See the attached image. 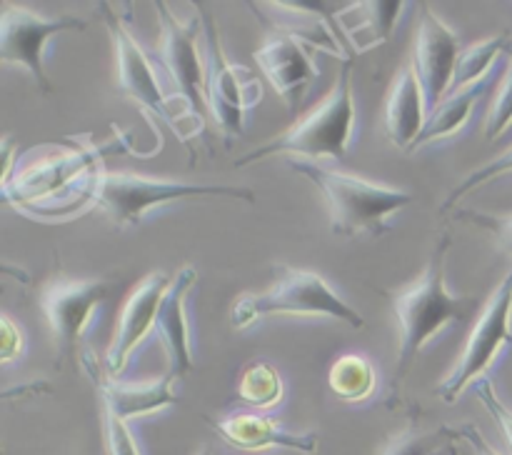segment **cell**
Returning <instances> with one entry per match:
<instances>
[{
  "label": "cell",
  "instance_id": "2",
  "mask_svg": "<svg viewBox=\"0 0 512 455\" xmlns=\"http://www.w3.org/2000/svg\"><path fill=\"white\" fill-rule=\"evenodd\" d=\"M353 73L355 60L343 65L335 88L328 98L298 120L290 130L278 138L268 140L260 148L250 150L243 158L235 160L238 168H245L258 160L273 158V155H290L295 160H343L348 155L350 140L355 133V95H353Z\"/></svg>",
  "mask_w": 512,
  "mask_h": 455
},
{
  "label": "cell",
  "instance_id": "12",
  "mask_svg": "<svg viewBox=\"0 0 512 455\" xmlns=\"http://www.w3.org/2000/svg\"><path fill=\"white\" fill-rule=\"evenodd\" d=\"M460 55L463 53H460V38L455 30H450L445 20H440L428 5H423L413 65L423 85L428 113H433L450 95Z\"/></svg>",
  "mask_w": 512,
  "mask_h": 455
},
{
  "label": "cell",
  "instance_id": "31",
  "mask_svg": "<svg viewBox=\"0 0 512 455\" xmlns=\"http://www.w3.org/2000/svg\"><path fill=\"white\" fill-rule=\"evenodd\" d=\"M0 323H3V350H0V360L10 363V360L23 353V333H20V328L13 323L10 315H3Z\"/></svg>",
  "mask_w": 512,
  "mask_h": 455
},
{
  "label": "cell",
  "instance_id": "22",
  "mask_svg": "<svg viewBox=\"0 0 512 455\" xmlns=\"http://www.w3.org/2000/svg\"><path fill=\"white\" fill-rule=\"evenodd\" d=\"M512 45L508 33L493 35V38L483 40V43H475L473 48L465 50L458 60V68H455L453 88L450 93H460V90H468L473 85L483 83L488 75H493L495 60L503 53H508Z\"/></svg>",
  "mask_w": 512,
  "mask_h": 455
},
{
  "label": "cell",
  "instance_id": "4",
  "mask_svg": "<svg viewBox=\"0 0 512 455\" xmlns=\"http://www.w3.org/2000/svg\"><path fill=\"white\" fill-rule=\"evenodd\" d=\"M280 278L265 293H245L230 310V325L245 330L253 323L275 315H303V318L343 320L350 328L363 330L365 318L345 303L338 293L313 270L280 268Z\"/></svg>",
  "mask_w": 512,
  "mask_h": 455
},
{
  "label": "cell",
  "instance_id": "34",
  "mask_svg": "<svg viewBox=\"0 0 512 455\" xmlns=\"http://www.w3.org/2000/svg\"><path fill=\"white\" fill-rule=\"evenodd\" d=\"M198 455H213V453H210V450L208 448H203V450H200V453Z\"/></svg>",
  "mask_w": 512,
  "mask_h": 455
},
{
  "label": "cell",
  "instance_id": "32",
  "mask_svg": "<svg viewBox=\"0 0 512 455\" xmlns=\"http://www.w3.org/2000/svg\"><path fill=\"white\" fill-rule=\"evenodd\" d=\"M448 433L453 440H465V443L473 445V450L478 455H500L498 450L488 443V438H485V435L475 428V425H470V423L458 425V428H448Z\"/></svg>",
  "mask_w": 512,
  "mask_h": 455
},
{
  "label": "cell",
  "instance_id": "25",
  "mask_svg": "<svg viewBox=\"0 0 512 455\" xmlns=\"http://www.w3.org/2000/svg\"><path fill=\"white\" fill-rule=\"evenodd\" d=\"M448 428L438 430H425L420 428L418 420H410L400 433H395L393 438L385 445L383 455H438L445 445L450 443Z\"/></svg>",
  "mask_w": 512,
  "mask_h": 455
},
{
  "label": "cell",
  "instance_id": "1",
  "mask_svg": "<svg viewBox=\"0 0 512 455\" xmlns=\"http://www.w3.org/2000/svg\"><path fill=\"white\" fill-rule=\"evenodd\" d=\"M450 245H453V235H440L423 278L415 280L408 288L398 290V293H385L393 305L400 328L398 363H395L393 380H390L388 405L395 403L405 378L410 375L425 345L435 335L443 333L450 323H465L475 308V300L470 295H453L448 290Z\"/></svg>",
  "mask_w": 512,
  "mask_h": 455
},
{
  "label": "cell",
  "instance_id": "15",
  "mask_svg": "<svg viewBox=\"0 0 512 455\" xmlns=\"http://www.w3.org/2000/svg\"><path fill=\"white\" fill-rule=\"evenodd\" d=\"M173 285V278L165 270H155L150 273L138 288L130 293L128 303H125L123 313H120L118 325H115L113 343H110L108 353H105V370L113 378L123 375L128 368L130 355L138 350V345L148 338L150 330H155L158 323L160 303H163L165 293Z\"/></svg>",
  "mask_w": 512,
  "mask_h": 455
},
{
  "label": "cell",
  "instance_id": "13",
  "mask_svg": "<svg viewBox=\"0 0 512 455\" xmlns=\"http://www.w3.org/2000/svg\"><path fill=\"white\" fill-rule=\"evenodd\" d=\"M253 58L258 63L260 73L268 78V83L273 85L278 98L285 103V108L290 113H298L310 85L318 78L313 48L308 43H303V40L293 38V35L270 30V35L255 50Z\"/></svg>",
  "mask_w": 512,
  "mask_h": 455
},
{
  "label": "cell",
  "instance_id": "23",
  "mask_svg": "<svg viewBox=\"0 0 512 455\" xmlns=\"http://www.w3.org/2000/svg\"><path fill=\"white\" fill-rule=\"evenodd\" d=\"M328 385L345 403L368 400L375 390V368L363 355H340L328 373Z\"/></svg>",
  "mask_w": 512,
  "mask_h": 455
},
{
  "label": "cell",
  "instance_id": "3",
  "mask_svg": "<svg viewBox=\"0 0 512 455\" xmlns=\"http://www.w3.org/2000/svg\"><path fill=\"white\" fill-rule=\"evenodd\" d=\"M288 168L318 185L330 210V228L343 238L383 235L388 230V220L405 205L413 203L410 190L370 183L358 175L323 168L320 163H310V160L288 158Z\"/></svg>",
  "mask_w": 512,
  "mask_h": 455
},
{
  "label": "cell",
  "instance_id": "21",
  "mask_svg": "<svg viewBox=\"0 0 512 455\" xmlns=\"http://www.w3.org/2000/svg\"><path fill=\"white\" fill-rule=\"evenodd\" d=\"M490 85H493V75H488L483 83L473 85V88L460 90V93H450L448 98H445L443 103H440L438 108L428 115V123H425L420 138L415 140L413 150H418V148H423V145L435 143V140L448 138V135L458 133V130L468 123L470 115H473V110H475V103L483 98V93L490 88ZM413 150H410V153H413Z\"/></svg>",
  "mask_w": 512,
  "mask_h": 455
},
{
  "label": "cell",
  "instance_id": "29",
  "mask_svg": "<svg viewBox=\"0 0 512 455\" xmlns=\"http://www.w3.org/2000/svg\"><path fill=\"white\" fill-rule=\"evenodd\" d=\"M475 395H478L480 403L485 405V410H488V413L493 415V420H495V423H498V428L503 430L505 440H508V445H510V450H512V410L503 403V400H500V395H498V390H495L493 380H490V378H480Z\"/></svg>",
  "mask_w": 512,
  "mask_h": 455
},
{
  "label": "cell",
  "instance_id": "20",
  "mask_svg": "<svg viewBox=\"0 0 512 455\" xmlns=\"http://www.w3.org/2000/svg\"><path fill=\"white\" fill-rule=\"evenodd\" d=\"M405 8H408V3H403V0L348 3L335 15V23L340 25L355 53H368V50L388 43Z\"/></svg>",
  "mask_w": 512,
  "mask_h": 455
},
{
  "label": "cell",
  "instance_id": "27",
  "mask_svg": "<svg viewBox=\"0 0 512 455\" xmlns=\"http://www.w3.org/2000/svg\"><path fill=\"white\" fill-rule=\"evenodd\" d=\"M508 53V73H505L503 85L498 88V95H495L493 105L488 110V120H485V138L488 140H498L512 125V45Z\"/></svg>",
  "mask_w": 512,
  "mask_h": 455
},
{
  "label": "cell",
  "instance_id": "6",
  "mask_svg": "<svg viewBox=\"0 0 512 455\" xmlns=\"http://www.w3.org/2000/svg\"><path fill=\"white\" fill-rule=\"evenodd\" d=\"M98 10L100 15H103L105 25H108L110 38H113L115 63H118V83L123 95H128L135 103L143 105V110L153 120L170 125L183 143H190V135L193 133L188 130V120L193 125H198L200 130H205V123L185 118V115H180L178 110L170 105V98L165 95L163 85H160L158 68H155L153 60L148 58L143 45L133 38V33H130L128 25L123 23V18H120L108 3H100Z\"/></svg>",
  "mask_w": 512,
  "mask_h": 455
},
{
  "label": "cell",
  "instance_id": "30",
  "mask_svg": "<svg viewBox=\"0 0 512 455\" xmlns=\"http://www.w3.org/2000/svg\"><path fill=\"white\" fill-rule=\"evenodd\" d=\"M105 423V440H108V455H143L138 440L130 433L128 423L115 415L103 413Z\"/></svg>",
  "mask_w": 512,
  "mask_h": 455
},
{
  "label": "cell",
  "instance_id": "11",
  "mask_svg": "<svg viewBox=\"0 0 512 455\" xmlns=\"http://www.w3.org/2000/svg\"><path fill=\"white\" fill-rule=\"evenodd\" d=\"M108 298L105 280H55L40 295L60 360L75 358L95 310Z\"/></svg>",
  "mask_w": 512,
  "mask_h": 455
},
{
  "label": "cell",
  "instance_id": "24",
  "mask_svg": "<svg viewBox=\"0 0 512 455\" xmlns=\"http://www.w3.org/2000/svg\"><path fill=\"white\" fill-rule=\"evenodd\" d=\"M238 398L248 403L250 408L268 410L275 408L283 398V378L275 370V365L265 360H255L243 370L238 383Z\"/></svg>",
  "mask_w": 512,
  "mask_h": 455
},
{
  "label": "cell",
  "instance_id": "26",
  "mask_svg": "<svg viewBox=\"0 0 512 455\" xmlns=\"http://www.w3.org/2000/svg\"><path fill=\"white\" fill-rule=\"evenodd\" d=\"M512 173V148L505 150L503 155H498L495 160H490V163H485L483 168L473 170V173L468 175V178L463 180V183H458L453 188V193L445 198V203L440 205V210H450L455 208V205L460 203V198H465L468 193H473V190H478L480 185L490 183V180L500 178V175H508Z\"/></svg>",
  "mask_w": 512,
  "mask_h": 455
},
{
  "label": "cell",
  "instance_id": "5",
  "mask_svg": "<svg viewBox=\"0 0 512 455\" xmlns=\"http://www.w3.org/2000/svg\"><path fill=\"white\" fill-rule=\"evenodd\" d=\"M90 195L98 208L120 228L138 225L150 208L185 198H233L255 203V193L238 185H193L175 180H153L133 173H98Z\"/></svg>",
  "mask_w": 512,
  "mask_h": 455
},
{
  "label": "cell",
  "instance_id": "19",
  "mask_svg": "<svg viewBox=\"0 0 512 455\" xmlns=\"http://www.w3.org/2000/svg\"><path fill=\"white\" fill-rule=\"evenodd\" d=\"M428 115L418 70H415L413 60H408L395 78L388 103H385V133H388L390 143L410 153L428 123Z\"/></svg>",
  "mask_w": 512,
  "mask_h": 455
},
{
  "label": "cell",
  "instance_id": "8",
  "mask_svg": "<svg viewBox=\"0 0 512 455\" xmlns=\"http://www.w3.org/2000/svg\"><path fill=\"white\" fill-rule=\"evenodd\" d=\"M508 345H512V268L503 283L493 290L478 323L470 330V338L453 373L438 385V398L455 403L468 385L485 378V370L495 365Z\"/></svg>",
  "mask_w": 512,
  "mask_h": 455
},
{
  "label": "cell",
  "instance_id": "18",
  "mask_svg": "<svg viewBox=\"0 0 512 455\" xmlns=\"http://www.w3.org/2000/svg\"><path fill=\"white\" fill-rule=\"evenodd\" d=\"M195 280H198V270L193 265H183L175 273L173 285L165 293L163 303H160L158 323L155 330L163 338L165 350H168V373L173 380L183 378L193 370V345H190V323L188 313H185V300L193 290Z\"/></svg>",
  "mask_w": 512,
  "mask_h": 455
},
{
  "label": "cell",
  "instance_id": "9",
  "mask_svg": "<svg viewBox=\"0 0 512 455\" xmlns=\"http://www.w3.org/2000/svg\"><path fill=\"white\" fill-rule=\"evenodd\" d=\"M160 20V48L158 63L170 78V83L178 90V98L193 110L198 118H203L205 103V18L203 13H195L190 20H178L168 3H153ZM205 120V118H203Z\"/></svg>",
  "mask_w": 512,
  "mask_h": 455
},
{
  "label": "cell",
  "instance_id": "10",
  "mask_svg": "<svg viewBox=\"0 0 512 455\" xmlns=\"http://www.w3.org/2000/svg\"><path fill=\"white\" fill-rule=\"evenodd\" d=\"M88 23L73 15L63 18H43L23 5H3L0 13V60L20 65L33 75L40 93H53L48 73H45V48L50 38L68 30H85Z\"/></svg>",
  "mask_w": 512,
  "mask_h": 455
},
{
  "label": "cell",
  "instance_id": "7",
  "mask_svg": "<svg viewBox=\"0 0 512 455\" xmlns=\"http://www.w3.org/2000/svg\"><path fill=\"white\" fill-rule=\"evenodd\" d=\"M205 103L223 133L225 143H233L245 130V115L263 100V85L250 70L230 63L220 45L218 25L213 15H205Z\"/></svg>",
  "mask_w": 512,
  "mask_h": 455
},
{
  "label": "cell",
  "instance_id": "16",
  "mask_svg": "<svg viewBox=\"0 0 512 455\" xmlns=\"http://www.w3.org/2000/svg\"><path fill=\"white\" fill-rule=\"evenodd\" d=\"M85 375L93 380V385L98 388L100 400H103V413L115 415L120 420H133L140 415L158 413V410L170 408V405L178 403V393H175V380L170 375H163L155 383L145 385H125L118 383V378L105 370V365L100 368L98 358H95L90 350H85L83 358H80Z\"/></svg>",
  "mask_w": 512,
  "mask_h": 455
},
{
  "label": "cell",
  "instance_id": "17",
  "mask_svg": "<svg viewBox=\"0 0 512 455\" xmlns=\"http://www.w3.org/2000/svg\"><path fill=\"white\" fill-rule=\"evenodd\" d=\"M218 438L230 448L258 453V450H293V453H318V433H293L273 418L260 413H230L220 420H208Z\"/></svg>",
  "mask_w": 512,
  "mask_h": 455
},
{
  "label": "cell",
  "instance_id": "33",
  "mask_svg": "<svg viewBox=\"0 0 512 455\" xmlns=\"http://www.w3.org/2000/svg\"><path fill=\"white\" fill-rule=\"evenodd\" d=\"M438 455H458V448H455V445H453V440H450V443L448 445H445V448L443 450H440V453Z\"/></svg>",
  "mask_w": 512,
  "mask_h": 455
},
{
  "label": "cell",
  "instance_id": "14",
  "mask_svg": "<svg viewBox=\"0 0 512 455\" xmlns=\"http://www.w3.org/2000/svg\"><path fill=\"white\" fill-rule=\"evenodd\" d=\"M253 13L258 15L260 23L268 25L275 33L293 35V38L308 43L313 50L328 53L330 58H338L343 63H350V53L340 35L335 33V25L330 15H338L345 5L338 10H325L333 8V3H318V0H293V3H248Z\"/></svg>",
  "mask_w": 512,
  "mask_h": 455
},
{
  "label": "cell",
  "instance_id": "28",
  "mask_svg": "<svg viewBox=\"0 0 512 455\" xmlns=\"http://www.w3.org/2000/svg\"><path fill=\"white\" fill-rule=\"evenodd\" d=\"M455 218L463 220V223L478 225L480 230L493 235L498 248H503L505 253L512 255V215H493V213H483V210L458 208Z\"/></svg>",
  "mask_w": 512,
  "mask_h": 455
}]
</instances>
